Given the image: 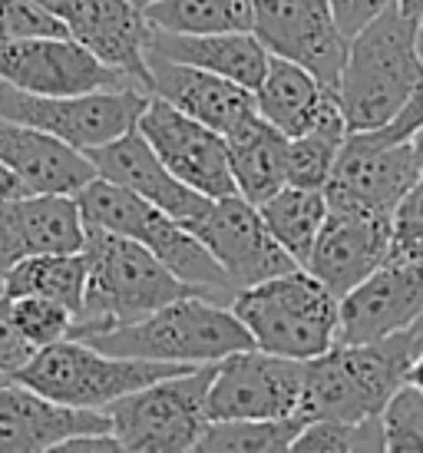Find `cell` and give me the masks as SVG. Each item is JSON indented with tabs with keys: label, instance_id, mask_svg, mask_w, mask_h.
I'll return each instance as SVG.
<instances>
[{
	"label": "cell",
	"instance_id": "d4e9b609",
	"mask_svg": "<svg viewBox=\"0 0 423 453\" xmlns=\"http://www.w3.org/2000/svg\"><path fill=\"white\" fill-rule=\"evenodd\" d=\"M251 93H255V106L262 119H268L285 136H298L304 129H311L324 110L337 100V89L324 87L311 70L291 64L285 57H274V53L262 83Z\"/></svg>",
	"mask_w": 423,
	"mask_h": 453
},
{
	"label": "cell",
	"instance_id": "836d02e7",
	"mask_svg": "<svg viewBox=\"0 0 423 453\" xmlns=\"http://www.w3.org/2000/svg\"><path fill=\"white\" fill-rule=\"evenodd\" d=\"M384 450L423 453V390L404 380L381 411Z\"/></svg>",
	"mask_w": 423,
	"mask_h": 453
},
{
	"label": "cell",
	"instance_id": "7a4b0ae2",
	"mask_svg": "<svg viewBox=\"0 0 423 453\" xmlns=\"http://www.w3.org/2000/svg\"><path fill=\"white\" fill-rule=\"evenodd\" d=\"M417 325L381 341L335 344L324 354L304 361L301 407L304 420H364L377 417L390 394L407 380L413 354L420 351Z\"/></svg>",
	"mask_w": 423,
	"mask_h": 453
},
{
	"label": "cell",
	"instance_id": "e575fe53",
	"mask_svg": "<svg viewBox=\"0 0 423 453\" xmlns=\"http://www.w3.org/2000/svg\"><path fill=\"white\" fill-rule=\"evenodd\" d=\"M390 258H423V176L390 212Z\"/></svg>",
	"mask_w": 423,
	"mask_h": 453
},
{
	"label": "cell",
	"instance_id": "5b68a950",
	"mask_svg": "<svg viewBox=\"0 0 423 453\" xmlns=\"http://www.w3.org/2000/svg\"><path fill=\"white\" fill-rule=\"evenodd\" d=\"M228 308L245 325L255 348L268 354L311 361L337 344L341 298L301 265L238 288Z\"/></svg>",
	"mask_w": 423,
	"mask_h": 453
},
{
	"label": "cell",
	"instance_id": "3957f363",
	"mask_svg": "<svg viewBox=\"0 0 423 453\" xmlns=\"http://www.w3.org/2000/svg\"><path fill=\"white\" fill-rule=\"evenodd\" d=\"M420 76L417 20L404 17L397 4H390L348 40V57L337 80L348 133L387 127L404 110Z\"/></svg>",
	"mask_w": 423,
	"mask_h": 453
},
{
	"label": "cell",
	"instance_id": "60d3db41",
	"mask_svg": "<svg viewBox=\"0 0 423 453\" xmlns=\"http://www.w3.org/2000/svg\"><path fill=\"white\" fill-rule=\"evenodd\" d=\"M24 186H20V179L13 176L7 165L0 163V202L4 199H13V196H24Z\"/></svg>",
	"mask_w": 423,
	"mask_h": 453
},
{
	"label": "cell",
	"instance_id": "1f68e13d",
	"mask_svg": "<svg viewBox=\"0 0 423 453\" xmlns=\"http://www.w3.org/2000/svg\"><path fill=\"white\" fill-rule=\"evenodd\" d=\"M291 450H324V453H350V450H384V424L381 414L364 420H304L301 434L295 437Z\"/></svg>",
	"mask_w": 423,
	"mask_h": 453
},
{
	"label": "cell",
	"instance_id": "e0dca14e",
	"mask_svg": "<svg viewBox=\"0 0 423 453\" xmlns=\"http://www.w3.org/2000/svg\"><path fill=\"white\" fill-rule=\"evenodd\" d=\"M387 258H390V215L327 205V219L314 239L304 268L337 298H344Z\"/></svg>",
	"mask_w": 423,
	"mask_h": 453
},
{
	"label": "cell",
	"instance_id": "7dc6e473",
	"mask_svg": "<svg viewBox=\"0 0 423 453\" xmlns=\"http://www.w3.org/2000/svg\"><path fill=\"white\" fill-rule=\"evenodd\" d=\"M417 334H420V344H423V318L417 321Z\"/></svg>",
	"mask_w": 423,
	"mask_h": 453
},
{
	"label": "cell",
	"instance_id": "f1b7e54d",
	"mask_svg": "<svg viewBox=\"0 0 423 453\" xmlns=\"http://www.w3.org/2000/svg\"><path fill=\"white\" fill-rule=\"evenodd\" d=\"M344 136H348V119L341 100H335L311 129L288 136V186L324 189L337 163V152L344 146Z\"/></svg>",
	"mask_w": 423,
	"mask_h": 453
},
{
	"label": "cell",
	"instance_id": "d6a6232c",
	"mask_svg": "<svg viewBox=\"0 0 423 453\" xmlns=\"http://www.w3.org/2000/svg\"><path fill=\"white\" fill-rule=\"evenodd\" d=\"M11 311H13L17 327H20V334H24L37 351L40 348H47V344L73 338L76 315L66 308V304L53 302V298L17 295V298H11Z\"/></svg>",
	"mask_w": 423,
	"mask_h": 453
},
{
	"label": "cell",
	"instance_id": "603a6c76",
	"mask_svg": "<svg viewBox=\"0 0 423 453\" xmlns=\"http://www.w3.org/2000/svg\"><path fill=\"white\" fill-rule=\"evenodd\" d=\"M70 37L83 43L103 64L136 80L150 93V60H146V37L150 20L129 0H80L70 17Z\"/></svg>",
	"mask_w": 423,
	"mask_h": 453
},
{
	"label": "cell",
	"instance_id": "2e32d148",
	"mask_svg": "<svg viewBox=\"0 0 423 453\" xmlns=\"http://www.w3.org/2000/svg\"><path fill=\"white\" fill-rule=\"evenodd\" d=\"M423 318V258H387L341 298L337 344H364L407 331Z\"/></svg>",
	"mask_w": 423,
	"mask_h": 453
},
{
	"label": "cell",
	"instance_id": "83f0119b",
	"mask_svg": "<svg viewBox=\"0 0 423 453\" xmlns=\"http://www.w3.org/2000/svg\"><path fill=\"white\" fill-rule=\"evenodd\" d=\"M4 295H40L53 302L66 304L73 315L83 308V291H87V258L83 252H63V255H30L17 262L0 278Z\"/></svg>",
	"mask_w": 423,
	"mask_h": 453
},
{
	"label": "cell",
	"instance_id": "7bdbcfd3",
	"mask_svg": "<svg viewBox=\"0 0 423 453\" xmlns=\"http://www.w3.org/2000/svg\"><path fill=\"white\" fill-rule=\"evenodd\" d=\"M397 4V11L404 13V17H411V20H417L423 13V0H394Z\"/></svg>",
	"mask_w": 423,
	"mask_h": 453
},
{
	"label": "cell",
	"instance_id": "277c9868",
	"mask_svg": "<svg viewBox=\"0 0 423 453\" xmlns=\"http://www.w3.org/2000/svg\"><path fill=\"white\" fill-rule=\"evenodd\" d=\"M76 341L119 357H142V361H165V365H212L225 354L255 348L245 325L228 304L186 295L156 308L152 315L126 321L116 327H103Z\"/></svg>",
	"mask_w": 423,
	"mask_h": 453
},
{
	"label": "cell",
	"instance_id": "30bf717a",
	"mask_svg": "<svg viewBox=\"0 0 423 453\" xmlns=\"http://www.w3.org/2000/svg\"><path fill=\"white\" fill-rule=\"evenodd\" d=\"M417 179H420V165L411 150V139L384 142L373 129H358L344 136L324 196H327V205H337V209L390 215Z\"/></svg>",
	"mask_w": 423,
	"mask_h": 453
},
{
	"label": "cell",
	"instance_id": "9c48e42d",
	"mask_svg": "<svg viewBox=\"0 0 423 453\" xmlns=\"http://www.w3.org/2000/svg\"><path fill=\"white\" fill-rule=\"evenodd\" d=\"M146 103L150 93L139 87L93 89L73 96H37L0 83V116L43 129L80 152L106 146L129 129H136Z\"/></svg>",
	"mask_w": 423,
	"mask_h": 453
},
{
	"label": "cell",
	"instance_id": "d6986e66",
	"mask_svg": "<svg viewBox=\"0 0 423 453\" xmlns=\"http://www.w3.org/2000/svg\"><path fill=\"white\" fill-rule=\"evenodd\" d=\"M87 159L93 163L100 179L136 192L139 199L152 202L156 209L169 212L182 226L196 222L212 205L209 196L196 192L192 186H186L182 179H175L165 169V163L152 152V146L146 142V136L139 129H129L119 139L106 142V146L87 150Z\"/></svg>",
	"mask_w": 423,
	"mask_h": 453
},
{
	"label": "cell",
	"instance_id": "8992f818",
	"mask_svg": "<svg viewBox=\"0 0 423 453\" xmlns=\"http://www.w3.org/2000/svg\"><path fill=\"white\" fill-rule=\"evenodd\" d=\"M76 205H80L87 226L110 228V232H119L126 239L146 245L186 285L199 288L202 295H209L222 304L232 302L235 285L228 281L222 265L212 258L209 249L179 219L156 209L152 202L139 199L136 192L96 176L89 186L76 192Z\"/></svg>",
	"mask_w": 423,
	"mask_h": 453
},
{
	"label": "cell",
	"instance_id": "484cf974",
	"mask_svg": "<svg viewBox=\"0 0 423 453\" xmlns=\"http://www.w3.org/2000/svg\"><path fill=\"white\" fill-rule=\"evenodd\" d=\"M225 146L235 192L251 205H262L281 186H288V136L262 119V113L232 136H225Z\"/></svg>",
	"mask_w": 423,
	"mask_h": 453
},
{
	"label": "cell",
	"instance_id": "5bb4252c",
	"mask_svg": "<svg viewBox=\"0 0 423 453\" xmlns=\"http://www.w3.org/2000/svg\"><path fill=\"white\" fill-rule=\"evenodd\" d=\"M251 34L268 53L311 70L324 87L337 89L348 37L327 0H251Z\"/></svg>",
	"mask_w": 423,
	"mask_h": 453
},
{
	"label": "cell",
	"instance_id": "d590c367",
	"mask_svg": "<svg viewBox=\"0 0 423 453\" xmlns=\"http://www.w3.org/2000/svg\"><path fill=\"white\" fill-rule=\"evenodd\" d=\"M70 30L37 0H0V40L66 37Z\"/></svg>",
	"mask_w": 423,
	"mask_h": 453
},
{
	"label": "cell",
	"instance_id": "7c38bea8",
	"mask_svg": "<svg viewBox=\"0 0 423 453\" xmlns=\"http://www.w3.org/2000/svg\"><path fill=\"white\" fill-rule=\"evenodd\" d=\"M0 83L24 93H37V96H73V93H93V89L139 87L136 80L93 57L70 34L0 40Z\"/></svg>",
	"mask_w": 423,
	"mask_h": 453
},
{
	"label": "cell",
	"instance_id": "ab89813d",
	"mask_svg": "<svg viewBox=\"0 0 423 453\" xmlns=\"http://www.w3.org/2000/svg\"><path fill=\"white\" fill-rule=\"evenodd\" d=\"M43 11H50L57 20H63V24H70V17L76 13V7H80V0H37Z\"/></svg>",
	"mask_w": 423,
	"mask_h": 453
},
{
	"label": "cell",
	"instance_id": "c3c4849f",
	"mask_svg": "<svg viewBox=\"0 0 423 453\" xmlns=\"http://www.w3.org/2000/svg\"><path fill=\"white\" fill-rule=\"evenodd\" d=\"M4 380H7V378H0V384H4Z\"/></svg>",
	"mask_w": 423,
	"mask_h": 453
},
{
	"label": "cell",
	"instance_id": "44dd1931",
	"mask_svg": "<svg viewBox=\"0 0 423 453\" xmlns=\"http://www.w3.org/2000/svg\"><path fill=\"white\" fill-rule=\"evenodd\" d=\"M93 430H112L106 411L57 403L20 380L0 384V450H57L63 441Z\"/></svg>",
	"mask_w": 423,
	"mask_h": 453
},
{
	"label": "cell",
	"instance_id": "6da1fadb",
	"mask_svg": "<svg viewBox=\"0 0 423 453\" xmlns=\"http://www.w3.org/2000/svg\"><path fill=\"white\" fill-rule=\"evenodd\" d=\"M83 258H87V291H83V308L76 315L73 338L146 318L175 298L202 295L199 288L173 275L146 245L110 228L87 226Z\"/></svg>",
	"mask_w": 423,
	"mask_h": 453
},
{
	"label": "cell",
	"instance_id": "8fae6325",
	"mask_svg": "<svg viewBox=\"0 0 423 453\" xmlns=\"http://www.w3.org/2000/svg\"><path fill=\"white\" fill-rule=\"evenodd\" d=\"M304 361L268 354L262 348L225 354L209 384V420L228 417H301Z\"/></svg>",
	"mask_w": 423,
	"mask_h": 453
},
{
	"label": "cell",
	"instance_id": "f35d334b",
	"mask_svg": "<svg viewBox=\"0 0 423 453\" xmlns=\"http://www.w3.org/2000/svg\"><path fill=\"white\" fill-rule=\"evenodd\" d=\"M331 11H335V20L341 27L344 37H354L361 27H367L381 11H387L394 0H327Z\"/></svg>",
	"mask_w": 423,
	"mask_h": 453
},
{
	"label": "cell",
	"instance_id": "ffe728a7",
	"mask_svg": "<svg viewBox=\"0 0 423 453\" xmlns=\"http://www.w3.org/2000/svg\"><path fill=\"white\" fill-rule=\"evenodd\" d=\"M146 60H150V96L173 103L175 110H182L222 136H232L235 129L258 116L255 93L238 87L235 80H225L199 66L150 57V53Z\"/></svg>",
	"mask_w": 423,
	"mask_h": 453
},
{
	"label": "cell",
	"instance_id": "cb8c5ba5",
	"mask_svg": "<svg viewBox=\"0 0 423 453\" xmlns=\"http://www.w3.org/2000/svg\"><path fill=\"white\" fill-rule=\"evenodd\" d=\"M146 53L188 64L219 73L225 80H235L238 87L255 89L262 83L272 53L251 30H235V34H169L150 27L146 37Z\"/></svg>",
	"mask_w": 423,
	"mask_h": 453
},
{
	"label": "cell",
	"instance_id": "bcb514c9",
	"mask_svg": "<svg viewBox=\"0 0 423 453\" xmlns=\"http://www.w3.org/2000/svg\"><path fill=\"white\" fill-rule=\"evenodd\" d=\"M129 4H136L139 11H146V7H150V4H156V0H129Z\"/></svg>",
	"mask_w": 423,
	"mask_h": 453
},
{
	"label": "cell",
	"instance_id": "8d00e7d4",
	"mask_svg": "<svg viewBox=\"0 0 423 453\" xmlns=\"http://www.w3.org/2000/svg\"><path fill=\"white\" fill-rule=\"evenodd\" d=\"M34 354H37V348L20 334V327L13 321L11 295L0 291V378L13 380L30 365Z\"/></svg>",
	"mask_w": 423,
	"mask_h": 453
},
{
	"label": "cell",
	"instance_id": "ba28073f",
	"mask_svg": "<svg viewBox=\"0 0 423 453\" xmlns=\"http://www.w3.org/2000/svg\"><path fill=\"white\" fill-rule=\"evenodd\" d=\"M212 365H196L169 374L119 397L106 407L116 441L123 450L175 453L196 450L202 427L209 424V384Z\"/></svg>",
	"mask_w": 423,
	"mask_h": 453
},
{
	"label": "cell",
	"instance_id": "9a60e30c",
	"mask_svg": "<svg viewBox=\"0 0 423 453\" xmlns=\"http://www.w3.org/2000/svg\"><path fill=\"white\" fill-rule=\"evenodd\" d=\"M136 129L146 136V142L165 163V169L196 192L209 196V199H222V196L235 192L228 146H225L222 133L186 116L159 96H150Z\"/></svg>",
	"mask_w": 423,
	"mask_h": 453
},
{
	"label": "cell",
	"instance_id": "4316f807",
	"mask_svg": "<svg viewBox=\"0 0 423 453\" xmlns=\"http://www.w3.org/2000/svg\"><path fill=\"white\" fill-rule=\"evenodd\" d=\"M265 226L274 242L285 249L295 262L304 268L314 249V239L327 219V196L324 189H304V186H281L272 199L258 205Z\"/></svg>",
	"mask_w": 423,
	"mask_h": 453
},
{
	"label": "cell",
	"instance_id": "ac0fdd59",
	"mask_svg": "<svg viewBox=\"0 0 423 453\" xmlns=\"http://www.w3.org/2000/svg\"><path fill=\"white\" fill-rule=\"evenodd\" d=\"M87 222L76 196L24 192L0 202V278L30 255L83 252Z\"/></svg>",
	"mask_w": 423,
	"mask_h": 453
},
{
	"label": "cell",
	"instance_id": "4fadbf2b",
	"mask_svg": "<svg viewBox=\"0 0 423 453\" xmlns=\"http://www.w3.org/2000/svg\"><path fill=\"white\" fill-rule=\"evenodd\" d=\"M186 228L209 249L212 258L222 265V272L235 285V291L298 268V262L268 232L258 205L242 199L238 192L212 199L209 209Z\"/></svg>",
	"mask_w": 423,
	"mask_h": 453
},
{
	"label": "cell",
	"instance_id": "f6af8a7d",
	"mask_svg": "<svg viewBox=\"0 0 423 453\" xmlns=\"http://www.w3.org/2000/svg\"><path fill=\"white\" fill-rule=\"evenodd\" d=\"M417 50H420V60H423V13L417 17Z\"/></svg>",
	"mask_w": 423,
	"mask_h": 453
},
{
	"label": "cell",
	"instance_id": "b9f144b4",
	"mask_svg": "<svg viewBox=\"0 0 423 453\" xmlns=\"http://www.w3.org/2000/svg\"><path fill=\"white\" fill-rule=\"evenodd\" d=\"M407 380H411V384H417V388L423 390V348L417 354H413L411 371H407Z\"/></svg>",
	"mask_w": 423,
	"mask_h": 453
},
{
	"label": "cell",
	"instance_id": "7402d4cb",
	"mask_svg": "<svg viewBox=\"0 0 423 453\" xmlns=\"http://www.w3.org/2000/svg\"><path fill=\"white\" fill-rule=\"evenodd\" d=\"M0 163L20 179L27 192L76 196L96 179V169L87 159V152L7 116H0Z\"/></svg>",
	"mask_w": 423,
	"mask_h": 453
},
{
	"label": "cell",
	"instance_id": "74e56055",
	"mask_svg": "<svg viewBox=\"0 0 423 453\" xmlns=\"http://www.w3.org/2000/svg\"><path fill=\"white\" fill-rule=\"evenodd\" d=\"M420 127H423V76L417 80V87H413V93L407 96L404 110H400L387 127L373 129V133L384 139V142H404V139H411Z\"/></svg>",
	"mask_w": 423,
	"mask_h": 453
},
{
	"label": "cell",
	"instance_id": "f546056e",
	"mask_svg": "<svg viewBox=\"0 0 423 453\" xmlns=\"http://www.w3.org/2000/svg\"><path fill=\"white\" fill-rule=\"evenodd\" d=\"M146 20L169 34H235L251 30V0H156Z\"/></svg>",
	"mask_w": 423,
	"mask_h": 453
},
{
	"label": "cell",
	"instance_id": "ee69618b",
	"mask_svg": "<svg viewBox=\"0 0 423 453\" xmlns=\"http://www.w3.org/2000/svg\"><path fill=\"white\" fill-rule=\"evenodd\" d=\"M411 150L417 156V165H420V176H423V127L411 136Z\"/></svg>",
	"mask_w": 423,
	"mask_h": 453
},
{
	"label": "cell",
	"instance_id": "52a82bcc",
	"mask_svg": "<svg viewBox=\"0 0 423 453\" xmlns=\"http://www.w3.org/2000/svg\"><path fill=\"white\" fill-rule=\"evenodd\" d=\"M196 367V365H192ZM188 371V365H165V361H142V357H119L93 348L87 341H57L40 348L30 365L17 374L24 388L70 407L106 411L119 397L146 388L152 380Z\"/></svg>",
	"mask_w": 423,
	"mask_h": 453
},
{
	"label": "cell",
	"instance_id": "4dcf8cb0",
	"mask_svg": "<svg viewBox=\"0 0 423 453\" xmlns=\"http://www.w3.org/2000/svg\"><path fill=\"white\" fill-rule=\"evenodd\" d=\"M304 427V417H228V420H209L202 427L196 450H291L295 437Z\"/></svg>",
	"mask_w": 423,
	"mask_h": 453
}]
</instances>
